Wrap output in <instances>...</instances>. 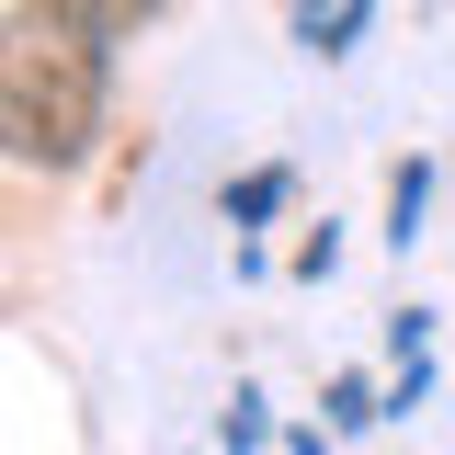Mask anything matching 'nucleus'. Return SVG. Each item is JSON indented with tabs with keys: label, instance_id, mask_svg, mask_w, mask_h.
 <instances>
[{
	"label": "nucleus",
	"instance_id": "nucleus-1",
	"mask_svg": "<svg viewBox=\"0 0 455 455\" xmlns=\"http://www.w3.org/2000/svg\"><path fill=\"white\" fill-rule=\"evenodd\" d=\"M114 103V23L80 0L0 12V160L12 171H80Z\"/></svg>",
	"mask_w": 455,
	"mask_h": 455
},
{
	"label": "nucleus",
	"instance_id": "nucleus-2",
	"mask_svg": "<svg viewBox=\"0 0 455 455\" xmlns=\"http://www.w3.org/2000/svg\"><path fill=\"white\" fill-rule=\"evenodd\" d=\"M364 23H376V0H331V12H307V57H341Z\"/></svg>",
	"mask_w": 455,
	"mask_h": 455
},
{
	"label": "nucleus",
	"instance_id": "nucleus-3",
	"mask_svg": "<svg viewBox=\"0 0 455 455\" xmlns=\"http://www.w3.org/2000/svg\"><path fill=\"white\" fill-rule=\"evenodd\" d=\"M274 205H284V171H239V182H228V228L274 217Z\"/></svg>",
	"mask_w": 455,
	"mask_h": 455
},
{
	"label": "nucleus",
	"instance_id": "nucleus-4",
	"mask_svg": "<svg viewBox=\"0 0 455 455\" xmlns=\"http://www.w3.org/2000/svg\"><path fill=\"white\" fill-rule=\"evenodd\" d=\"M421 205H433V171L410 160V171H398V205H387V239H398V251H410V228H421Z\"/></svg>",
	"mask_w": 455,
	"mask_h": 455
},
{
	"label": "nucleus",
	"instance_id": "nucleus-5",
	"mask_svg": "<svg viewBox=\"0 0 455 455\" xmlns=\"http://www.w3.org/2000/svg\"><path fill=\"white\" fill-rule=\"evenodd\" d=\"M331 421H341V433H364V421H376V398H364V376H341V387H331Z\"/></svg>",
	"mask_w": 455,
	"mask_h": 455
},
{
	"label": "nucleus",
	"instance_id": "nucleus-6",
	"mask_svg": "<svg viewBox=\"0 0 455 455\" xmlns=\"http://www.w3.org/2000/svg\"><path fill=\"white\" fill-rule=\"evenodd\" d=\"M80 12H103L114 35H125V23H148V12H160V0H80Z\"/></svg>",
	"mask_w": 455,
	"mask_h": 455
}]
</instances>
